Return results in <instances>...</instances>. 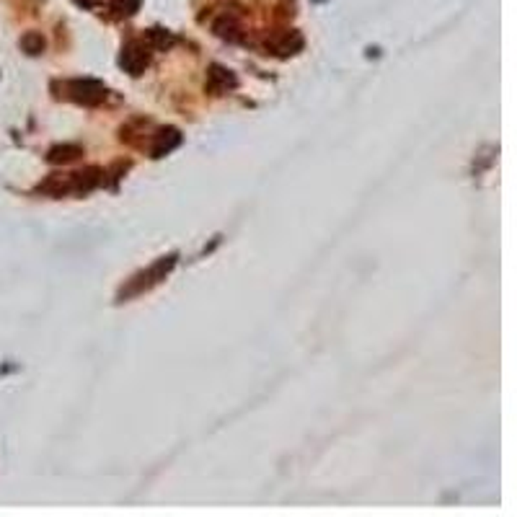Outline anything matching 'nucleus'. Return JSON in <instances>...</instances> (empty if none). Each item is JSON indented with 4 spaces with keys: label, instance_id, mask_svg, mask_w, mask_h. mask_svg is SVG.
Wrapping results in <instances>:
<instances>
[{
    "label": "nucleus",
    "instance_id": "nucleus-1",
    "mask_svg": "<svg viewBox=\"0 0 517 517\" xmlns=\"http://www.w3.org/2000/svg\"><path fill=\"white\" fill-rule=\"evenodd\" d=\"M68 94H70L72 101L78 103H98L106 96V88H103V83H98V80H72V83H68Z\"/></svg>",
    "mask_w": 517,
    "mask_h": 517
},
{
    "label": "nucleus",
    "instance_id": "nucleus-5",
    "mask_svg": "<svg viewBox=\"0 0 517 517\" xmlns=\"http://www.w3.org/2000/svg\"><path fill=\"white\" fill-rule=\"evenodd\" d=\"M181 143V135H179V129H163L155 135V145H153V155L160 158V155H166L176 148V145Z\"/></svg>",
    "mask_w": 517,
    "mask_h": 517
},
{
    "label": "nucleus",
    "instance_id": "nucleus-2",
    "mask_svg": "<svg viewBox=\"0 0 517 517\" xmlns=\"http://www.w3.org/2000/svg\"><path fill=\"white\" fill-rule=\"evenodd\" d=\"M120 65L129 75H140L145 70V65H148V55H145V49L140 44H127V47L122 49V57H120Z\"/></svg>",
    "mask_w": 517,
    "mask_h": 517
},
{
    "label": "nucleus",
    "instance_id": "nucleus-3",
    "mask_svg": "<svg viewBox=\"0 0 517 517\" xmlns=\"http://www.w3.org/2000/svg\"><path fill=\"white\" fill-rule=\"evenodd\" d=\"M267 47L279 57H287V55H295L298 49L302 47V37L298 32H285L279 34V37H272L267 39Z\"/></svg>",
    "mask_w": 517,
    "mask_h": 517
},
{
    "label": "nucleus",
    "instance_id": "nucleus-7",
    "mask_svg": "<svg viewBox=\"0 0 517 517\" xmlns=\"http://www.w3.org/2000/svg\"><path fill=\"white\" fill-rule=\"evenodd\" d=\"M174 42H176L174 37L168 32H163V29H151V32H148V44L155 49H168Z\"/></svg>",
    "mask_w": 517,
    "mask_h": 517
},
{
    "label": "nucleus",
    "instance_id": "nucleus-8",
    "mask_svg": "<svg viewBox=\"0 0 517 517\" xmlns=\"http://www.w3.org/2000/svg\"><path fill=\"white\" fill-rule=\"evenodd\" d=\"M21 47L29 55H39L42 49H44V39H42V34H26L24 39H21Z\"/></svg>",
    "mask_w": 517,
    "mask_h": 517
},
{
    "label": "nucleus",
    "instance_id": "nucleus-9",
    "mask_svg": "<svg viewBox=\"0 0 517 517\" xmlns=\"http://www.w3.org/2000/svg\"><path fill=\"white\" fill-rule=\"evenodd\" d=\"M112 8L122 16H132L140 8V0H112Z\"/></svg>",
    "mask_w": 517,
    "mask_h": 517
},
{
    "label": "nucleus",
    "instance_id": "nucleus-6",
    "mask_svg": "<svg viewBox=\"0 0 517 517\" xmlns=\"http://www.w3.org/2000/svg\"><path fill=\"white\" fill-rule=\"evenodd\" d=\"M78 155H83V148L80 145H57V148H52L49 151V163H70V160H75Z\"/></svg>",
    "mask_w": 517,
    "mask_h": 517
},
{
    "label": "nucleus",
    "instance_id": "nucleus-4",
    "mask_svg": "<svg viewBox=\"0 0 517 517\" xmlns=\"http://www.w3.org/2000/svg\"><path fill=\"white\" fill-rule=\"evenodd\" d=\"M236 83H238L236 75H233L231 70L220 68V65H212L210 72H207V88H210V91H215V94L231 91V88H236Z\"/></svg>",
    "mask_w": 517,
    "mask_h": 517
}]
</instances>
